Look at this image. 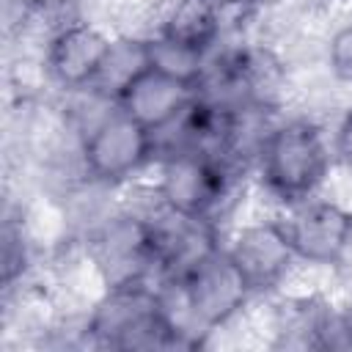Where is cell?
Here are the masks:
<instances>
[{
    "mask_svg": "<svg viewBox=\"0 0 352 352\" xmlns=\"http://www.w3.org/2000/svg\"><path fill=\"white\" fill-rule=\"evenodd\" d=\"M96 264L107 286L148 280V272L157 270V261L146 214L113 217L96 236Z\"/></svg>",
    "mask_w": 352,
    "mask_h": 352,
    "instance_id": "9c48e42d",
    "label": "cell"
},
{
    "mask_svg": "<svg viewBox=\"0 0 352 352\" xmlns=\"http://www.w3.org/2000/svg\"><path fill=\"white\" fill-rule=\"evenodd\" d=\"M162 292L182 346L201 344L204 336L223 327L253 294L228 248H214L187 272L168 280Z\"/></svg>",
    "mask_w": 352,
    "mask_h": 352,
    "instance_id": "6da1fadb",
    "label": "cell"
},
{
    "mask_svg": "<svg viewBox=\"0 0 352 352\" xmlns=\"http://www.w3.org/2000/svg\"><path fill=\"white\" fill-rule=\"evenodd\" d=\"M195 94H198L195 85L170 77L154 69L151 63H143L116 88V104L121 113L132 116L154 135H160L184 113V107L192 102Z\"/></svg>",
    "mask_w": 352,
    "mask_h": 352,
    "instance_id": "52a82bcc",
    "label": "cell"
},
{
    "mask_svg": "<svg viewBox=\"0 0 352 352\" xmlns=\"http://www.w3.org/2000/svg\"><path fill=\"white\" fill-rule=\"evenodd\" d=\"M330 69L338 80L352 82V25L341 28L330 41Z\"/></svg>",
    "mask_w": 352,
    "mask_h": 352,
    "instance_id": "7c38bea8",
    "label": "cell"
},
{
    "mask_svg": "<svg viewBox=\"0 0 352 352\" xmlns=\"http://www.w3.org/2000/svg\"><path fill=\"white\" fill-rule=\"evenodd\" d=\"M278 226L286 234L294 258L308 264H338L352 245V212L333 201L308 198L286 206V214L278 217Z\"/></svg>",
    "mask_w": 352,
    "mask_h": 352,
    "instance_id": "8992f818",
    "label": "cell"
},
{
    "mask_svg": "<svg viewBox=\"0 0 352 352\" xmlns=\"http://www.w3.org/2000/svg\"><path fill=\"white\" fill-rule=\"evenodd\" d=\"M228 253L236 261V267L245 275L253 294L280 286V280L286 278V272L297 261L292 245L286 242V234L278 226V220L245 226L234 236Z\"/></svg>",
    "mask_w": 352,
    "mask_h": 352,
    "instance_id": "30bf717a",
    "label": "cell"
},
{
    "mask_svg": "<svg viewBox=\"0 0 352 352\" xmlns=\"http://www.w3.org/2000/svg\"><path fill=\"white\" fill-rule=\"evenodd\" d=\"M333 154L352 168V110L341 118V124L333 135Z\"/></svg>",
    "mask_w": 352,
    "mask_h": 352,
    "instance_id": "4fadbf2b",
    "label": "cell"
},
{
    "mask_svg": "<svg viewBox=\"0 0 352 352\" xmlns=\"http://www.w3.org/2000/svg\"><path fill=\"white\" fill-rule=\"evenodd\" d=\"M88 336L110 349L182 346L165 297L148 280L107 286L88 319Z\"/></svg>",
    "mask_w": 352,
    "mask_h": 352,
    "instance_id": "3957f363",
    "label": "cell"
},
{
    "mask_svg": "<svg viewBox=\"0 0 352 352\" xmlns=\"http://www.w3.org/2000/svg\"><path fill=\"white\" fill-rule=\"evenodd\" d=\"M154 154L157 135L121 110L99 121L82 140L85 173L102 184H121L132 179L154 160Z\"/></svg>",
    "mask_w": 352,
    "mask_h": 352,
    "instance_id": "5b68a950",
    "label": "cell"
},
{
    "mask_svg": "<svg viewBox=\"0 0 352 352\" xmlns=\"http://www.w3.org/2000/svg\"><path fill=\"white\" fill-rule=\"evenodd\" d=\"M236 182L234 157L204 151H168L162 157L157 198L190 217L212 220L231 198Z\"/></svg>",
    "mask_w": 352,
    "mask_h": 352,
    "instance_id": "277c9868",
    "label": "cell"
},
{
    "mask_svg": "<svg viewBox=\"0 0 352 352\" xmlns=\"http://www.w3.org/2000/svg\"><path fill=\"white\" fill-rule=\"evenodd\" d=\"M223 33V16L212 0H179L160 30L162 38L187 47L198 55H209Z\"/></svg>",
    "mask_w": 352,
    "mask_h": 352,
    "instance_id": "8fae6325",
    "label": "cell"
},
{
    "mask_svg": "<svg viewBox=\"0 0 352 352\" xmlns=\"http://www.w3.org/2000/svg\"><path fill=\"white\" fill-rule=\"evenodd\" d=\"M333 165V143L322 126L308 118H292L272 126L258 148V173L264 190L283 206L316 195Z\"/></svg>",
    "mask_w": 352,
    "mask_h": 352,
    "instance_id": "7a4b0ae2",
    "label": "cell"
},
{
    "mask_svg": "<svg viewBox=\"0 0 352 352\" xmlns=\"http://www.w3.org/2000/svg\"><path fill=\"white\" fill-rule=\"evenodd\" d=\"M113 47L116 44L99 28L88 22H72L50 36L44 66L63 88H91L99 82Z\"/></svg>",
    "mask_w": 352,
    "mask_h": 352,
    "instance_id": "ba28073f",
    "label": "cell"
}]
</instances>
